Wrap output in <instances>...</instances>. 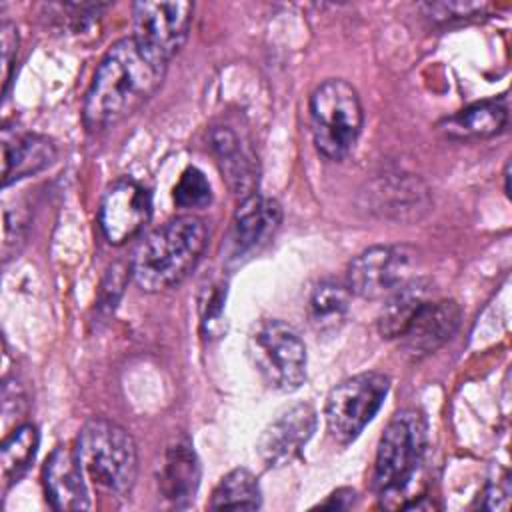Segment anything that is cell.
Listing matches in <instances>:
<instances>
[{
	"instance_id": "cell-1",
	"label": "cell",
	"mask_w": 512,
	"mask_h": 512,
	"mask_svg": "<svg viewBox=\"0 0 512 512\" xmlns=\"http://www.w3.org/2000/svg\"><path fill=\"white\" fill-rule=\"evenodd\" d=\"M166 64L134 36L114 42L102 56L86 92V126L102 130L132 116L162 86Z\"/></svg>"
},
{
	"instance_id": "cell-2",
	"label": "cell",
	"mask_w": 512,
	"mask_h": 512,
	"mask_svg": "<svg viewBox=\"0 0 512 512\" xmlns=\"http://www.w3.org/2000/svg\"><path fill=\"white\" fill-rule=\"evenodd\" d=\"M208 244L206 222L194 214L166 220L136 248L130 272L144 292L178 286L200 262Z\"/></svg>"
},
{
	"instance_id": "cell-3",
	"label": "cell",
	"mask_w": 512,
	"mask_h": 512,
	"mask_svg": "<svg viewBox=\"0 0 512 512\" xmlns=\"http://www.w3.org/2000/svg\"><path fill=\"white\" fill-rule=\"evenodd\" d=\"M76 456L88 480L110 496L130 494L138 474V452L126 428L108 420H88L76 438Z\"/></svg>"
},
{
	"instance_id": "cell-4",
	"label": "cell",
	"mask_w": 512,
	"mask_h": 512,
	"mask_svg": "<svg viewBox=\"0 0 512 512\" xmlns=\"http://www.w3.org/2000/svg\"><path fill=\"white\" fill-rule=\"evenodd\" d=\"M428 426L420 410L406 408L392 416L384 428L372 470V488L390 498L402 492L414 478L426 452Z\"/></svg>"
},
{
	"instance_id": "cell-5",
	"label": "cell",
	"mask_w": 512,
	"mask_h": 512,
	"mask_svg": "<svg viewBox=\"0 0 512 512\" xmlns=\"http://www.w3.org/2000/svg\"><path fill=\"white\" fill-rule=\"evenodd\" d=\"M364 112L358 92L346 80L332 78L310 96V128L320 154L330 160L346 158L362 130Z\"/></svg>"
},
{
	"instance_id": "cell-6",
	"label": "cell",
	"mask_w": 512,
	"mask_h": 512,
	"mask_svg": "<svg viewBox=\"0 0 512 512\" xmlns=\"http://www.w3.org/2000/svg\"><path fill=\"white\" fill-rule=\"evenodd\" d=\"M248 356L262 380L274 390L294 392L306 380L304 340L278 318H264L252 326Z\"/></svg>"
},
{
	"instance_id": "cell-7",
	"label": "cell",
	"mask_w": 512,
	"mask_h": 512,
	"mask_svg": "<svg viewBox=\"0 0 512 512\" xmlns=\"http://www.w3.org/2000/svg\"><path fill=\"white\" fill-rule=\"evenodd\" d=\"M388 390L390 380L380 372H362L336 384L324 406L330 436L344 446L354 442L384 404Z\"/></svg>"
},
{
	"instance_id": "cell-8",
	"label": "cell",
	"mask_w": 512,
	"mask_h": 512,
	"mask_svg": "<svg viewBox=\"0 0 512 512\" xmlns=\"http://www.w3.org/2000/svg\"><path fill=\"white\" fill-rule=\"evenodd\" d=\"M194 4L176 0V2H136L132 6L134 20V38L152 54L162 60L176 56L192 24Z\"/></svg>"
},
{
	"instance_id": "cell-9",
	"label": "cell",
	"mask_w": 512,
	"mask_h": 512,
	"mask_svg": "<svg viewBox=\"0 0 512 512\" xmlns=\"http://www.w3.org/2000/svg\"><path fill=\"white\" fill-rule=\"evenodd\" d=\"M412 266L414 250L408 246H370L350 262L346 286L360 298L378 300L410 280Z\"/></svg>"
},
{
	"instance_id": "cell-10",
	"label": "cell",
	"mask_w": 512,
	"mask_h": 512,
	"mask_svg": "<svg viewBox=\"0 0 512 512\" xmlns=\"http://www.w3.org/2000/svg\"><path fill=\"white\" fill-rule=\"evenodd\" d=\"M152 216V196L134 178H118L102 194L98 224L104 238L118 246L138 236Z\"/></svg>"
},
{
	"instance_id": "cell-11",
	"label": "cell",
	"mask_w": 512,
	"mask_h": 512,
	"mask_svg": "<svg viewBox=\"0 0 512 512\" xmlns=\"http://www.w3.org/2000/svg\"><path fill=\"white\" fill-rule=\"evenodd\" d=\"M314 430L316 410L306 402L292 404L280 410L268 422L256 442V452L260 460L270 468L286 466L300 456Z\"/></svg>"
},
{
	"instance_id": "cell-12",
	"label": "cell",
	"mask_w": 512,
	"mask_h": 512,
	"mask_svg": "<svg viewBox=\"0 0 512 512\" xmlns=\"http://www.w3.org/2000/svg\"><path fill=\"white\" fill-rule=\"evenodd\" d=\"M460 318L462 312L454 300H428L398 336L400 348L412 360H420L452 338Z\"/></svg>"
},
{
	"instance_id": "cell-13",
	"label": "cell",
	"mask_w": 512,
	"mask_h": 512,
	"mask_svg": "<svg viewBox=\"0 0 512 512\" xmlns=\"http://www.w3.org/2000/svg\"><path fill=\"white\" fill-rule=\"evenodd\" d=\"M280 220L282 208L274 198L256 192L242 198L234 214L230 234L234 256H244L262 248L278 230Z\"/></svg>"
},
{
	"instance_id": "cell-14",
	"label": "cell",
	"mask_w": 512,
	"mask_h": 512,
	"mask_svg": "<svg viewBox=\"0 0 512 512\" xmlns=\"http://www.w3.org/2000/svg\"><path fill=\"white\" fill-rule=\"evenodd\" d=\"M56 146L50 138L16 128L2 130V182L10 186L16 180L34 176L56 160Z\"/></svg>"
},
{
	"instance_id": "cell-15",
	"label": "cell",
	"mask_w": 512,
	"mask_h": 512,
	"mask_svg": "<svg viewBox=\"0 0 512 512\" xmlns=\"http://www.w3.org/2000/svg\"><path fill=\"white\" fill-rule=\"evenodd\" d=\"M44 488L54 510H88L90 496L86 474L76 450L56 446L44 466Z\"/></svg>"
},
{
	"instance_id": "cell-16",
	"label": "cell",
	"mask_w": 512,
	"mask_h": 512,
	"mask_svg": "<svg viewBox=\"0 0 512 512\" xmlns=\"http://www.w3.org/2000/svg\"><path fill=\"white\" fill-rule=\"evenodd\" d=\"M158 486L162 496L176 508H186L194 502L200 486V462L186 436H178L168 444Z\"/></svg>"
},
{
	"instance_id": "cell-17",
	"label": "cell",
	"mask_w": 512,
	"mask_h": 512,
	"mask_svg": "<svg viewBox=\"0 0 512 512\" xmlns=\"http://www.w3.org/2000/svg\"><path fill=\"white\" fill-rule=\"evenodd\" d=\"M210 148L226 178L228 188L236 196H250L258 184V168L252 150L228 126H216L210 132Z\"/></svg>"
},
{
	"instance_id": "cell-18",
	"label": "cell",
	"mask_w": 512,
	"mask_h": 512,
	"mask_svg": "<svg viewBox=\"0 0 512 512\" xmlns=\"http://www.w3.org/2000/svg\"><path fill=\"white\" fill-rule=\"evenodd\" d=\"M508 110L502 100H480L438 122V130L450 138H488L506 126Z\"/></svg>"
},
{
	"instance_id": "cell-19",
	"label": "cell",
	"mask_w": 512,
	"mask_h": 512,
	"mask_svg": "<svg viewBox=\"0 0 512 512\" xmlns=\"http://www.w3.org/2000/svg\"><path fill=\"white\" fill-rule=\"evenodd\" d=\"M430 300V282L424 278H410L388 294L386 304L378 316V330L384 338H398L414 314Z\"/></svg>"
},
{
	"instance_id": "cell-20",
	"label": "cell",
	"mask_w": 512,
	"mask_h": 512,
	"mask_svg": "<svg viewBox=\"0 0 512 512\" xmlns=\"http://www.w3.org/2000/svg\"><path fill=\"white\" fill-rule=\"evenodd\" d=\"M350 288L346 284L326 280L320 282L308 302V318L318 334L338 332L350 310Z\"/></svg>"
},
{
	"instance_id": "cell-21",
	"label": "cell",
	"mask_w": 512,
	"mask_h": 512,
	"mask_svg": "<svg viewBox=\"0 0 512 512\" xmlns=\"http://www.w3.org/2000/svg\"><path fill=\"white\" fill-rule=\"evenodd\" d=\"M38 444H40V434H38V428L32 424H20L4 438L0 448L4 490H8L14 482H18L26 474V470L36 458Z\"/></svg>"
},
{
	"instance_id": "cell-22",
	"label": "cell",
	"mask_w": 512,
	"mask_h": 512,
	"mask_svg": "<svg viewBox=\"0 0 512 512\" xmlns=\"http://www.w3.org/2000/svg\"><path fill=\"white\" fill-rule=\"evenodd\" d=\"M376 206L394 218H418L420 210L428 206L426 188L414 178H392L384 182L378 190H374Z\"/></svg>"
},
{
	"instance_id": "cell-23",
	"label": "cell",
	"mask_w": 512,
	"mask_h": 512,
	"mask_svg": "<svg viewBox=\"0 0 512 512\" xmlns=\"http://www.w3.org/2000/svg\"><path fill=\"white\" fill-rule=\"evenodd\" d=\"M262 504L258 480L246 468L228 472L214 488L210 510H256Z\"/></svg>"
},
{
	"instance_id": "cell-24",
	"label": "cell",
	"mask_w": 512,
	"mask_h": 512,
	"mask_svg": "<svg viewBox=\"0 0 512 512\" xmlns=\"http://www.w3.org/2000/svg\"><path fill=\"white\" fill-rule=\"evenodd\" d=\"M174 202L186 210H200L212 202V188L202 170L190 166L182 172L174 188Z\"/></svg>"
},
{
	"instance_id": "cell-25",
	"label": "cell",
	"mask_w": 512,
	"mask_h": 512,
	"mask_svg": "<svg viewBox=\"0 0 512 512\" xmlns=\"http://www.w3.org/2000/svg\"><path fill=\"white\" fill-rule=\"evenodd\" d=\"M0 46H2V94L6 96L12 80V70L16 64V54H18V32L14 24L10 22L0 24Z\"/></svg>"
},
{
	"instance_id": "cell-26",
	"label": "cell",
	"mask_w": 512,
	"mask_h": 512,
	"mask_svg": "<svg viewBox=\"0 0 512 512\" xmlns=\"http://www.w3.org/2000/svg\"><path fill=\"white\" fill-rule=\"evenodd\" d=\"M434 20L448 22L454 18H470L474 12L482 10V4H464V2H440V4H426Z\"/></svg>"
},
{
	"instance_id": "cell-27",
	"label": "cell",
	"mask_w": 512,
	"mask_h": 512,
	"mask_svg": "<svg viewBox=\"0 0 512 512\" xmlns=\"http://www.w3.org/2000/svg\"><path fill=\"white\" fill-rule=\"evenodd\" d=\"M508 496H510L508 478H504V482L490 484L488 490H486L484 508H490V510H504V508H508Z\"/></svg>"
},
{
	"instance_id": "cell-28",
	"label": "cell",
	"mask_w": 512,
	"mask_h": 512,
	"mask_svg": "<svg viewBox=\"0 0 512 512\" xmlns=\"http://www.w3.org/2000/svg\"><path fill=\"white\" fill-rule=\"evenodd\" d=\"M354 490H348V488H340L336 490L334 494H330V498L326 502H322L320 506L322 508H336V510H342V508H350L354 504Z\"/></svg>"
}]
</instances>
